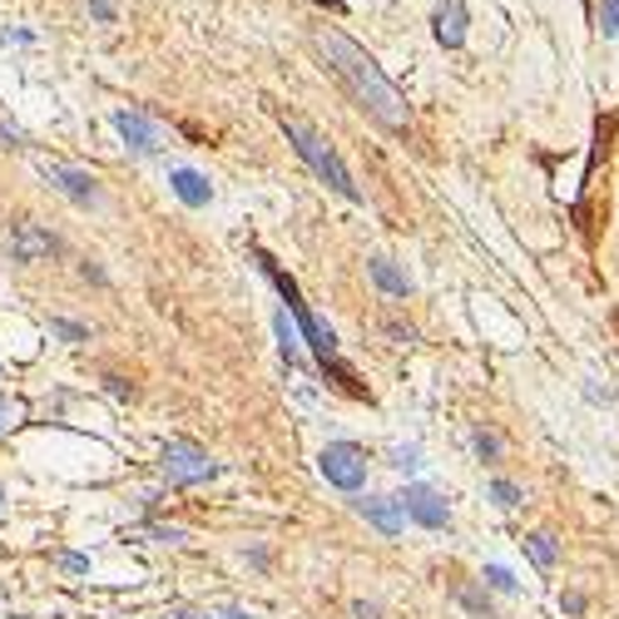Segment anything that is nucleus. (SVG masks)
Masks as SVG:
<instances>
[{
    "label": "nucleus",
    "mask_w": 619,
    "mask_h": 619,
    "mask_svg": "<svg viewBox=\"0 0 619 619\" xmlns=\"http://www.w3.org/2000/svg\"><path fill=\"white\" fill-rule=\"evenodd\" d=\"M164 476L174 486H194V481H209L219 476V461L194 442H164Z\"/></svg>",
    "instance_id": "obj_5"
},
{
    "label": "nucleus",
    "mask_w": 619,
    "mask_h": 619,
    "mask_svg": "<svg viewBox=\"0 0 619 619\" xmlns=\"http://www.w3.org/2000/svg\"><path fill=\"white\" fill-rule=\"evenodd\" d=\"M486 585H496V590H516V575L506 570V565H486Z\"/></svg>",
    "instance_id": "obj_17"
},
{
    "label": "nucleus",
    "mask_w": 619,
    "mask_h": 619,
    "mask_svg": "<svg viewBox=\"0 0 619 619\" xmlns=\"http://www.w3.org/2000/svg\"><path fill=\"white\" fill-rule=\"evenodd\" d=\"M45 179L60 189L74 204H100V179L84 174V169H70V164H45Z\"/></svg>",
    "instance_id": "obj_8"
},
{
    "label": "nucleus",
    "mask_w": 619,
    "mask_h": 619,
    "mask_svg": "<svg viewBox=\"0 0 619 619\" xmlns=\"http://www.w3.org/2000/svg\"><path fill=\"white\" fill-rule=\"evenodd\" d=\"M402 510H407L416 526H426V530H446V526H451V506H446V500L436 496L432 486H407V496H402Z\"/></svg>",
    "instance_id": "obj_7"
},
{
    "label": "nucleus",
    "mask_w": 619,
    "mask_h": 619,
    "mask_svg": "<svg viewBox=\"0 0 619 619\" xmlns=\"http://www.w3.org/2000/svg\"><path fill=\"white\" fill-rule=\"evenodd\" d=\"M357 619H377V605H357Z\"/></svg>",
    "instance_id": "obj_25"
},
{
    "label": "nucleus",
    "mask_w": 619,
    "mask_h": 619,
    "mask_svg": "<svg viewBox=\"0 0 619 619\" xmlns=\"http://www.w3.org/2000/svg\"><path fill=\"white\" fill-rule=\"evenodd\" d=\"M169 184H174V194L184 199L189 209H204L209 199H213V184L199 174V169H174V174H169Z\"/></svg>",
    "instance_id": "obj_12"
},
{
    "label": "nucleus",
    "mask_w": 619,
    "mask_h": 619,
    "mask_svg": "<svg viewBox=\"0 0 619 619\" xmlns=\"http://www.w3.org/2000/svg\"><path fill=\"white\" fill-rule=\"evenodd\" d=\"M476 451L486 456V461H496V451H500V442L496 436H486V432H476Z\"/></svg>",
    "instance_id": "obj_21"
},
{
    "label": "nucleus",
    "mask_w": 619,
    "mask_h": 619,
    "mask_svg": "<svg viewBox=\"0 0 619 619\" xmlns=\"http://www.w3.org/2000/svg\"><path fill=\"white\" fill-rule=\"evenodd\" d=\"M55 253V239H50L45 229H35V223H20L16 239H10V258L16 263H40Z\"/></svg>",
    "instance_id": "obj_10"
},
{
    "label": "nucleus",
    "mask_w": 619,
    "mask_h": 619,
    "mask_svg": "<svg viewBox=\"0 0 619 619\" xmlns=\"http://www.w3.org/2000/svg\"><path fill=\"white\" fill-rule=\"evenodd\" d=\"M90 16H94V20H104V26H110V20L120 16V10H114V0H90Z\"/></svg>",
    "instance_id": "obj_19"
},
{
    "label": "nucleus",
    "mask_w": 619,
    "mask_h": 619,
    "mask_svg": "<svg viewBox=\"0 0 619 619\" xmlns=\"http://www.w3.org/2000/svg\"><path fill=\"white\" fill-rule=\"evenodd\" d=\"M387 337H392L397 347H412V343H416V333H412V327H402V323H387Z\"/></svg>",
    "instance_id": "obj_20"
},
{
    "label": "nucleus",
    "mask_w": 619,
    "mask_h": 619,
    "mask_svg": "<svg viewBox=\"0 0 619 619\" xmlns=\"http://www.w3.org/2000/svg\"><path fill=\"white\" fill-rule=\"evenodd\" d=\"M392 461H397L402 471H412V466H416V451H397V456H392Z\"/></svg>",
    "instance_id": "obj_23"
},
{
    "label": "nucleus",
    "mask_w": 619,
    "mask_h": 619,
    "mask_svg": "<svg viewBox=\"0 0 619 619\" xmlns=\"http://www.w3.org/2000/svg\"><path fill=\"white\" fill-rule=\"evenodd\" d=\"M357 510L382 530V536H402V526H407V510H402V500L367 496V500H357Z\"/></svg>",
    "instance_id": "obj_11"
},
{
    "label": "nucleus",
    "mask_w": 619,
    "mask_h": 619,
    "mask_svg": "<svg viewBox=\"0 0 619 619\" xmlns=\"http://www.w3.org/2000/svg\"><path fill=\"white\" fill-rule=\"evenodd\" d=\"M490 496H496L500 510H516L520 506V486H510V481H490Z\"/></svg>",
    "instance_id": "obj_16"
},
{
    "label": "nucleus",
    "mask_w": 619,
    "mask_h": 619,
    "mask_svg": "<svg viewBox=\"0 0 619 619\" xmlns=\"http://www.w3.org/2000/svg\"><path fill=\"white\" fill-rule=\"evenodd\" d=\"M55 333H60V337H70V343H80V337H84V327H74V323H55Z\"/></svg>",
    "instance_id": "obj_22"
},
{
    "label": "nucleus",
    "mask_w": 619,
    "mask_h": 619,
    "mask_svg": "<svg viewBox=\"0 0 619 619\" xmlns=\"http://www.w3.org/2000/svg\"><path fill=\"white\" fill-rule=\"evenodd\" d=\"M258 263H263V273H268L273 283H277V293H283L287 313H293V323H297V333H303V343L313 347V357L323 362V372H333V377H337V387L352 392V397H367V387L357 382V372L343 367V357H337V333H333V327H323V323H317V317H313V307H307L303 297H297V283H293V277H287L283 268H277V263L268 258V253H258Z\"/></svg>",
    "instance_id": "obj_2"
},
{
    "label": "nucleus",
    "mask_w": 619,
    "mask_h": 619,
    "mask_svg": "<svg viewBox=\"0 0 619 619\" xmlns=\"http://www.w3.org/2000/svg\"><path fill=\"white\" fill-rule=\"evenodd\" d=\"M114 130H120V139L134 149V154H154L159 149V130H154V120L149 114H139V110H114Z\"/></svg>",
    "instance_id": "obj_9"
},
{
    "label": "nucleus",
    "mask_w": 619,
    "mask_h": 619,
    "mask_svg": "<svg viewBox=\"0 0 619 619\" xmlns=\"http://www.w3.org/2000/svg\"><path fill=\"white\" fill-rule=\"evenodd\" d=\"M317 471H323L327 486H337V490H362L367 486V456H362V446H352V442H333V446H323V456H317Z\"/></svg>",
    "instance_id": "obj_4"
},
{
    "label": "nucleus",
    "mask_w": 619,
    "mask_h": 619,
    "mask_svg": "<svg viewBox=\"0 0 619 619\" xmlns=\"http://www.w3.org/2000/svg\"><path fill=\"white\" fill-rule=\"evenodd\" d=\"M595 30H600L605 40L619 35V0H595Z\"/></svg>",
    "instance_id": "obj_15"
},
{
    "label": "nucleus",
    "mask_w": 619,
    "mask_h": 619,
    "mask_svg": "<svg viewBox=\"0 0 619 619\" xmlns=\"http://www.w3.org/2000/svg\"><path fill=\"white\" fill-rule=\"evenodd\" d=\"M466 30H471V10L466 0H436L432 6V35L442 50H461L466 45Z\"/></svg>",
    "instance_id": "obj_6"
},
{
    "label": "nucleus",
    "mask_w": 619,
    "mask_h": 619,
    "mask_svg": "<svg viewBox=\"0 0 619 619\" xmlns=\"http://www.w3.org/2000/svg\"><path fill=\"white\" fill-rule=\"evenodd\" d=\"M313 50L323 55V65L337 74V84L352 94L367 120H377L387 134H407L412 130V100L387 80V70L367 55V45L347 35L337 26H313Z\"/></svg>",
    "instance_id": "obj_1"
},
{
    "label": "nucleus",
    "mask_w": 619,
    "mask_h": 619,
    "mask_svg": "<svg viewBox=\"0 0 619 619\" xmlns=\"http://www.w3.org/2000/svg\"><path fill=\"white\" fill-rule=\"evenodd\" d=\"M169 619H213V615H189V610H179V615H169ZM223 619H243V615H223Z\"/></svg>",
    "instance_id": "obj_24"
},
{
    "label": "nucleus",
    "mask_w": 619,
    "mask_h": 619,
    "mask_svg": "<svg viewBox=\"0 0 619 619\" xmlns=\"http://www.w3.org/2000/svg\"><path fill=\"white\" fill-rule=\"evenodd\" d=\"M526 555L540 565V570H550V565L560 560V546H555V536H546V530H536V536H526Z\"/></svg>",
    "instance_id": "obj_14"
},
{
    "label": "nucleus",
    "mask_w": 619,
    "mask_h": 619,
    "mask_svg": "<svg viewBox=\"0 0 619 619\" xmlns=\"http://www.w3.org/2000/svg\"><path fill=\"white\" fill-rule=\"evenodd\" d=\"M277 337H283V352L293 357V352H297V333L287 327V313H277Z\"/></svg>",
    "instance_id": "obj_18"
},
{
    "label": "nucleus",
    "mask_w": 619,
    "mask_h": 619,
    "mask_svg": "<svg viewBox=\"0 0 619 619\" xmlns=\"http://www.w3.org/2000/svg\"><path fill=\"white\" fill-rule=\"evenodd\" d=\"M367 273H372V283H377L382 293H392V297H407V293H412V277L402 273L392 258H372V263H367Z\"/></svg>",
    "instance_id": "obj_13"
},
{
    "label": "nucleus",
    "mask_w": 619,
    "mask_h": 619,
    "mask_svg": "<svg viewBox=\"0 0 619 619\" xmlns=\"http://www.w3.org/2000/svg\"><path fill=\"white\" fill-rule=\"evenodd\" d=\"M277 124H283V134H287V144L297 149V159H303L307 169H313L317 179H323L333 194H343L347 204H362V189L352 184V174H347V164H343V154L333 149V139H323L313 130V124L303 120V114H277Z\"/></svg>",
    "instance_id": "obj_3"
},
{
    "label": "nucleus",
    "mask_w": 619,
    "mask_h": 619,
    "mask_svg": "<svg viewBox=\"0 0 619 619\" xmlns=\"http://www.w3.org/2000/svg\"><path fill=\"white\" fill-rule=\"evenodd\" d=\"M0 432H6V407H0Z\"/></svg>",
    "instance_id": "obj_26"
}]
</instances>
